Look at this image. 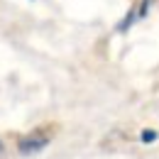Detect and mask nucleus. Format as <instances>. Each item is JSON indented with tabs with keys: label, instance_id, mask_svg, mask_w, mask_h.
Masks as SVG:
<instances>
[{
	"label": "nucleus",
	"instance_id": "obj_1",
	"mask_svg": "<svg viewBox=\"0 0 159 159\" xmlns=\"http://www.w3.org/2000/svg\"><path fill=\"white\" fill-rule=\"evenodd\" d=\"M47 144H49V135H44V132H32V135H27V137L20 139L17 149H20L22 154H37V152H42Z\"/></svg>",
	"mask_w": 159,
	"mask_h": 159
},
{
	"label": "nucleus",
	"instance_id": "obj_2",
	"mask_svg": "<svg viewBox=\"0 0 159 159\" xmlns=\"http://www.w3.org/2000/svg\"><path fill=\"white\" fill-rule=\"evenodd\" d=\"M139 139H142V142H154V139H157V132H154V130H142Z\"/></svg>",
	"mask_w": 159,
	"mask_h": 159
},
{
	"label": "nucleus",
	"instance_id": "obj_3",
	"mask_svg": "<svg viewBox=\"0 0 159 159\" xmlns=\"http://www.w3.org/2000/svg\"><path fill=\"white\" fill-rule=\"evenodd\" d=\"M2 149H5V147H2V142H0V154H2Z\"/></svg>",
	"mask_w": 159,
	"mask_h": 159
}]
</instances>
